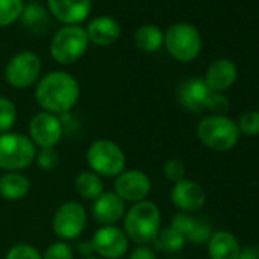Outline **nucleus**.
<instances>
[{
    "label": "nucleus",
    "mask_w": 259,
    "mask_h": 259,
    "mask_svg": "<svg viewBox=\"0 0 259 259\" xmlns=\"http://www.w3.org/2000/svg\"><path fill=\"white\" fill-rule=\"evenodd\" d=\"M79 98V84L67 72L48 73L35 89V99L38 105L52 114H63L70 111Z\"/></svg>",
    "instance_id": "1"
},
{
    "label": "nucleus",
    "mask_w": 259,
    "mask_h": 259,
    "mask_svg": "<svg viewBox=\"0 0 259 259\" xmlns=\"http://www.w3.org/2000/svg\"><path fill=\"white\" fill-rule=\"evenodd\" d=\"M123 217V232L128 239L139 245H147L157 238L162 213L156 203L150 200L135 203Z\"/></svg>",
    "instance_id": "2"
},
{
    "label": "nucleus",
    "mask_w": 259,
    "mask_h": 259,
    "mask_svg": "<svg viewBox=\"0 0 259 259\" xmlns=\"http://www.w3.org/2000/svg\"><path fill=\"white\" fill-rule=\"evenodd\" d=\"M200 142L212 151H230L239 141V130L233 119L223 114H212L200 120L197 126Z\"/></svg>",
    "instance_id": "3"
},
{
    "label": "nucleus",
    "mask_w": 259,
    "mask_h": 259,
    "mask_svg": "<svg viewBox=\"0 0 259 259\" xmlns=\"http://www.w3.org/2000/svg\"><path fill=\"white\" fill-rule=\"evenodd\" d=\"M37 157L32 141L20 133H4L0 136V169L19 172L28 168Z\"/></svg>",
    "instance_id": "4"
},
{
    "label": "nucleus",
    "mask_w": 259,
    "mask_h": 259,
    "mask_svg": "<svg viewBox=\"0 0 259 259\" xmlns=\"http://www.w3.org/2000/svg\"><path fill=\"white\" fill-rule=\"evenodd\" d=\"M90 169L99 177H117L125 168L123 151L111 141L98 139L95 141L85 154Z\"/></svg>",
    "instance_id": "5"
},
{
    "label": "nucleus",
    "mask_w": 259,
    "mask_h": 259,
    "mask_svg": "<svg viewBox=\"0 0 259 259\" xmlns=\"http://www.w3.org/2000/svg\"><path fill=\"white\" fill-rule=\"evenodd\" d=\"M163 43L172 58L182 63L195 60L201 51L200 32L188 23H177L169 26L163 35Z\"/></svg>",
    "instance_id": "6"
},
{
    "label": "nucleus",
    "mask_w": 259,
    "mask_h": 259,
    "mask_svg": "<svg viewBox=\"0 0 259 259\" xmlns=\"http://www.w3.org/2000/svg\"><path fill=\"white\" fill-rule=\"evenodd\" d=\"M89 46V37L81 26H66L60 29L51 45V55L60 64L69 66L78 61Z\"/></svg>",
    "instance_id": "7"
},
{
    "label": "nucleus",
    "mask_w": 259,
    "mask_h": 259,
    "mask_svg": "<svg viewBox=\"0 0 259 259\" xmlns=\"http://www.w3.org/2000/svg\"><path fill=\"white\" fill-rule=\"evenodd\" d=\"M41 73V60L31 51L14 55L5 69V78L16 89H28L38 81Z\"/></svg>",
    "instance_id": "8"
},
{
    "label": "nucleus",
    "mask_w": 259,
    "mask_h": 259,
    "mask_svg": "<svg viewBox=\"0 0 259 259\" xmlns=\"http://www.w3.org/2000/svg\"><path fill=\"white\" fill-rule=\"evenodd\" d=\"M87 224V213L82 204L78 201H67L61 204L52 221L54 232L61 239H75L78 238Z\"/></svg>",
    "instance_id": "9"
},
{
    "label": "nucleus",
    "mask_w": 259,
    "mask_h": 259,
    "mask_svg": "<svg viewBox=\"0 0 259 259\" xmlns=\"http://www.w3.org/2000/svg\"><path fill=\"white\" fill-rule=\"evenodd\" d=\"M29 136L34 145L45 148H54L63 136V125L57 114L41 111L37 113L29 122Z\"/></svg>",
    "instance_id": "10"
},
{
    "label": "nucleus",
    "mask_w": 259,
    "mask_h": 259,
    "mask_svg": "<svg viewBox=\"0 0 259 259\" xmlns=\"http://www.w3.org/2000/svg\"><path fill=\"white\" fill-rule=\"evenodd\" d=\"M150 192H151V180L145 172L139 169L123 171L114 180V194L122 201L139 203L145 200Z\"/></svg>",
    "instance_id": "11"
},
{
    "label": "nucleus",
    "mask_w": 259,
    "mask_h": 259,
    "mask_svg": "<svg viewBox=\"0 0 259 259\" xmlns=\"http://www.w3.org/2000/svg\"><path fill=\"white\" fill-rule=\"evenodd\" d=\"M128 238L125 232L116 226L99 227L92 239L93 250L105 259H119L128 251Z\"/></svg>",
    "instance_id": "12"
},
{
    "label": "nucleus",
    "mask_w": 259,
    "mask_h": 259,
    "mask_svg": "<svg viewBox=\"0 0 259 259\" xmlns=\"http://www.w3.org/2000/svg\"><path fill=\"white\" fill-rule=\"evenodd\" d=\"M171 201L180 212H197L206 203V192L197 182L185 179L174 185L171 191Z\"/></svg>",
    "instance_id": "13"
},
{
    "label": "nucleus",
    "mask_w": 259,
    "mask_h": 259,
    "mask_svg": "<svg viewBox=\"0 0 259 259\" xmlns=\"http://www.w3.org/2000/svg\"><path fill=\"white\" fill-rule=\"evenodd\" d=\"M48 5L57 20L67 26H78L89 17L92 0H48Z\"/></svg>",
    "instance_id": "14"
},
{
    "label": "nucleus",
    "mask_w": 259,
    "mask_h": 259,
    "mask_svg": "<svg viewBox=\"0 0 259 259\" xmlns=\"http://www.w3.org/2000/svg\"><path fill=\"white\" fill-rule=\"evenodd\" d=\"M125 201L114 192H102L93 203V217L102 226H114L125 215Z\"/></svg>",
    "instance_id": "15"
},
{
    "label": "nucleus",
    "mask_w": 259,
    "mask_h": 259,
    "mask_svg": "<svg viewBox=\"0 0 259 259\" xmlns=\"http://www.w3.org/2000/svg\"><path fill=\"white\" fill-rule=\"evenodd\" d=\"M236 78H238L236 66L230 60L223 58V60L213 61L209 66V69L206 72L204 82L210 92L220 93V92L229 90L235 84Z\"/></svg>",
    "instance_id": "16"
},
{
    "label": "nucleus",
    "mask_w": 259,
    "mask_h": 259,
    "mask_svg": "<svg viewBox=\"0 0 259 259\" xmlns=\"http://www.w3.org/2000/svg\"><path fill=\"white\" fill-rule=\"evenodd\" d=\"M207 251L210 259H238L241 253L236 236L227 230H218L207 239Z\"/></svg>",
    "instance_id": "17"
},
{
    "label": "nucleus",
    "mask_w": 259,
    "mask_h": 259,
    "mask_svg": "<svg viewBox=\"0 0 259 259\" xmlns=\"http://www.w3.org/2000/svg\"><path fill=\"white\" fill-rule=\"evenodd\" d=\"M87 37L98 46H110L117 41L120 35V26L113 17H96L87 26Z\"/></svg>",
    "instance_id": "18"
},
{
    "label": "nucleus",
    "mask_w": 259,
    "mask_h": 259,
    "mask_svg": "<svg viewBox=\"0 0 259 259\" xmlns=\"http://www.w3.org/2000/svg\"><path fill=\"white\" fill-rule=\"evenodd\" d=\"M210 93L212 92L209 90V87L203 79L194 78V79H188L180 87L179 98L185 108L191 111H198L201 108H206Z\"/></svg>",
    "instance_id": "19"
},
{
    "label": "nucleus",
    "mask_w": 259,
    "mask_h": 259,
    "mask_svg": "<svg viewBox=\"0 0 259 259\" xmlns=\"http://www.w3.org/2000/svg\"><path fill=\"white\" fill-rule=\"evenodd\" d=\"M31 189V182L20 172H5L0 177V195L5 200L17 201L26 197Z\"/></svg>",
    "instance_id": "20"
},
{
    "label": "nucleus",
    "mask_w": 259,
    "mask_h": 259,
    "mask_svg": "<svg viewBox=\"0 0 259 259\" xmlns=\"http://www.w3.org/2000/svg\"><path fill=\"white\" fill-rule=\"evenodd\" d=\"M75 191L84 200H96L104 192L102 180L93 171H82L75 179Z\"/></svg>",
    "instance_id": "21"
},
{
    "label": "nucleus",
    "mask_w": 259,
    "mask_h": 259,
    "mask_svg": "<svg viewBox=\"0 0 259 259\" xmlns=\"http://www.w3.org/2000/svg\"><path fill=\"white\" fill-rule=\"evenodd\" d=\"M135 45L144 52H156L163 45V32L153 25H144L135 32Z\"/></svg>",
    "instance_id": "22"
},
{
    "label": "nucleus",
    "mask_w": 259,
    "mask_h": 259,
    "mask_svg": "<svg viewBox=\"0 0 259 259\" xmlns=\"http://www.w3.org/2000/svg\"><path fill=\"white\" fill-rule=\"evenodd\" d=\"M20 17H22L23 25L28 29H31L32 32H37V34L45 32L48 25H49L48 11L41 5H37V4H31V5L25 7Z\"/></svg>",
    "instance_id": "23"
},
{
    "label": "nucleus",
    "mask_w": 259,
    "mask_h": 259,
    "mask_svg": "<svg viewBox=\"0 0 259 259\" xmlns=\"http://www.w3.org/2000/svg\"><path fill=\"white\" fill-rule=\"evenodd\" d=\"M153 242L156 244L157 248H162V250H166V251H179V250L183 248V245L186 242V238L179 235L177 232H174L171 227H168V229L160 230L157 238Z\"/></svg>",
    "instance_id": "24"
},
{
    "label": "nucleus",
    "mask_w": 259,
    "mask_h": 259,
    "mask_svg": "<svg viewBox=\"0 0 259 259\" xmlns=\"http://www.w3.org/2000/svg\"><path fill=\"white\" fill-rule=\"evenodd\" d=\"M23 0H0V26L13 25L23 13Z\"/></svg>",
    "instance_id": "25"
},
{
    "label": "nucleus",
    "mask_w": 259,
    "mask_h": 259,
    "mask_svg": "<svg viewBox=\"0 0 259 259\" xmlns=\"http://www.w3.org/2000/svg\"><path fill=\"white\" fill-rule=\"evenodd\" d=\"M16 119H17L16 104L5 96H0V133H8L16 123Z\"/></svg>",
    "instance_id": "26"
},
{
    "label": "nucleus",
    "mask_w": 259,
    "mask_h": 259,
    "mask_svg": "<svg viewBox=\"0 0 259 259\" xmlns=\"http://www.w3.org/2000/svg\"><path fill=\"white\" fill-rule=\"evenodd\" d=\"M239 133H242L247 138H256L259 136V111L257 110H247L239 116V120L236 122Z\"/></svg>",
    "instance_id": "27"
},
{
    "label": "nucleus",
    "mask_w": 259,
    "mask_h": 259,
    "mask_svg": "<svg viewBox=\"0 0 259 259\" xmlns=\"http://www.w3.org/2000/svg\"><path fill=\"white\" fill-rule=\"evenodd\" d=\"M197 224V220H194L189 213H185V212H179L177 215H174L172 221H171V229L174 232H177L179 235L188 238L191 235V232L194 230Z\"/></svg>",
    "instance_id": "28"
},
{
    "label": "nucleus",
    "mask_w": 259,
    "mask_h": 259,
    "mask_svg": "<svg viewBox=\"0 0 259 259\" xmlns=\"http://www.w3.org/2000/svg\"><path fill=\"white\" fill-rule=\"evenodd\" d=\"M43 259H73V248L64 241L54 242L46 248Z\"/></svg>",
    "instance_id": "29"
},
{
    "label": "nucleus",
    "mask_w": 259,
    "mask_h": 259,
    "mask_svg": "<svg viewBox=\"0 0 259 259\" xmlns=\"http://www.w3.org/2000/svg\"><path fill=\"white\" fill-rule=\"evenodd\" d=\"M163 174L165 177L172 182L174 185L185 180V176H186V168H185V163L179 159H172V160H168L163 166Z\"/></svg>",
    "instance_id": "30"
},
{
    "label": "nucleus",
    "mask_w": 259,
    "mask_h": 259,
    "mask_svg": "<svg viewBox=\"0 0 259 259\" xmlns=\"http://www.w3.org/2000/svg\"><path fill=\"white\" fill-rule=\"evenodd\" d=\"M5 259H43L40 251L29 244H17L7 253Z\"/></svg>",
    "instance_id": "31"
},
{
    "label": "nucleus",
    "mask_w": 259,
    "mask_h": 259,
    "mask_svg": "<svg viewBox=\"0 0 259 259\" xmlns=\"http://www.w3.org/2000/svg\"><path fill=\"white\" fill-rule=\"evenodd\" d=\"M37 162L43 169H52L58 163V154L55 153L54 148H45L38 153Z\"/></svg>",
    "instance_id": "32"
},
{
    "label": "nucleus",
    "mask_w": 259,
    "mask_h": 259,
    "mask_svg": "<svg viewBox=\"0 0 259 259\" xmlns=\"http://www.w3.org/2000/svg\"><path fill=\"white\" fill-rule=\"evenodd\" d=\"M206 108H209V110L213 111L215 114H221V113L227 111V108H229V101H227V98H224V96L220 95V93H210Z\"/></svg>",
    "instance_id": "33"
},
{
    "label": "nucleus",
    "mask_w": 259,
    "mask_h": 259,
    "mask_svg": "<svg viewBox=\"0 0 259 259\" xmlns=\"http://www.w3.org/2000/svg\"><path fill=\"white\" fill-rule=\"evenodd\" d=\"M210 235H212V232H210V226L209 224L197 223L194 230L191 232V235L186 239H191L194 242H203V241H207L210 238Z\"/></svg>",
    "instance_id": "34"
},
{
    "label": "nucleus",
    "mask_w": 259,
    "mask_h": 259,
    "mask_svg": "<svg viewBox=\"0 0 259 259\" xmlns=\"http://www.w3.org/2000/svg\"><path fill=\"white\" fill-rule=\"evenodd\" d=\"M130 259H157V257H156V253H154V250L151 247L139 245L132 251Z\"/></svg>",
    "instance_id": "35"
},
{
    "label": "nucleus",
    "mask_w": 259,
    "mask_h": 259,
    "mask_svg": "<svg viewBox=\"0 0 259 259\" xmlns=\"http://www.w3.org/2000/svg\"><path fill=\"white\" fill-rule=\"evenodd\" d=\"M238 259H259V254H257V250L247 248V250H241Z\"/></svg>",
    "instance_id": "36"
},
{
    "label": "nucleus",
    "mask_w": 259,
    "mask_h": 259,
    "mask_svg": "<svg viewBox=\"0 0 259 259\" xmlns=\"http://www.w3.org/2000/svg\"><path fill=\"white\" fill-rule=\"evenodd\" d=\"M81 259H99V257H93V256H87V257H81Z\"/></svg>",
    "instance_id": "37"
},
{
    "label": "nucleus",
    "mask_w": 259,
    "mask_h": 259,
    "mask_svg": "<svg viewBox=\"0 0 259 259\" xmlns=\"http://www.w3.org/2000/svg\"><path fill=\"white\" fill-rule=\"evenodd\" d=\"M257 254H259V248H257Z\"/></svg>",
    "instance_id": "38"
}]
</instances>
